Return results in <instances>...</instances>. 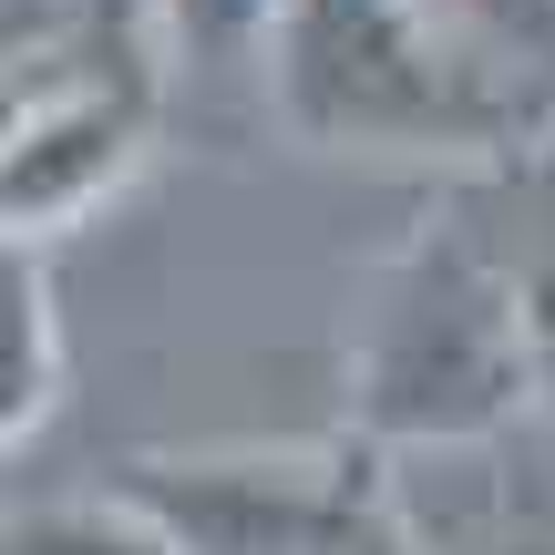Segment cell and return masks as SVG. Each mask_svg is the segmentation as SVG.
I'll list each match as a JSON object with an SVG mask.
<instances>
[{"label":"cell","instance_id":"cell-1","mask_svg":"<svg viewBox=\"0 0 555 555\" xmlns=\"http://www.w3.org/2000/svg\"><path fill=\"white\" fill-rule=\"evenodd\" d=\"M535 391V330L504 247L474 227H433L380 288V330L360 350V412L380 442H483Z\"/></svg>","mask_w":555,"mask_h":555},{"label":"cell","instance_id":"cell-2","mask_svg":"<svg viewBox=\"0 0 555 555\" xmlns=\"http://www.w3.org/2000/svg\"><path fill=\"white\" fill-rule=\"evenodd\" d=\"M62 401V319H52V268L31 237L0 247V433H41Z\"/></svg>","mask_w":555,"mask_h":555},{"label":"cell","instance_id":"cell-3","mask_svg":"<svg viewBox=\"0 0 555 555\" xmlns=\"http://www.w3.org/2000/svg\"><path fill=\"white\" fill-rule=\"evenodd\" d=\"M11 555H196V545L144 494H103V504H41V515H21Z\"/></svg>","mask_w":555,"mask_h":555},{"label":"cell","instance_id":"cell-4","mask_svg":"<svg viewBox=\"0 0 555 555\" xmlns=\"http://www.w3.org/2000/svg\"><path fill=\"white\" fill-rule=\"evenodd\" d=\"M165 31V52L185 62H237L258 52V41H278V21H288V0H144Z\"/></svg>","mask_w":555,"mask_h":555}]
</instances>
